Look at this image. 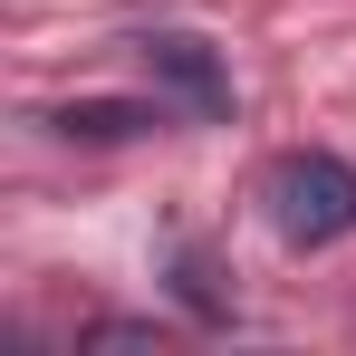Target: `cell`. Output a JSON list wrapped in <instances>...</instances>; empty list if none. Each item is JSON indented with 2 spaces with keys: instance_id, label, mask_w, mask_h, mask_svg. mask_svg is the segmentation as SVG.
Segmentation results:
<instances>
[{
  "instance_id": "6da1fadb",
  "label": "cell",
  "mask_w": 356,
  "mask_h": 356,
  "mask_svg": "<svg viewBox=\"0 0 356 356\" xmlns=\"http://www.w3.org/2000/svg\"><path fill=\"white\" fill-rule=\"evenodd\" d=\"M260 212L289 250H337L356 232V164L327 154V145H298L260 174Z\"/></svg>"
},
{
  "instance_id": "7a4b0ae2",
  "label": "cell",
  "mask_w": 356,
  "mask_h": 356,
  "mask_svg": "<svg viewBox=\"0 0 356 356\" xmlns=\"http://www.w3.org/2000/svg\"><path fill=\"white\" fill-rule=\"evenodd\" d=\"M135 58H145V77L174 97L183 116H202V125H222L241 106V97H232V67L212 58V39H193V29H145Z\"/></svg>"
},
{
  "instance_id": "3957f363",
  "label": "cell",
  "mask_w": 356,
  "mask_h": 356,
  "mask_svg": "<svg viewBox=\"0 0 356 356\" xmlns=\"http://www.w3.org/2000/svg\"><path fill=\"white\" fill-rule=\"evenodd\" d=\"M164 125V97L154 106H135V97H87V106H58L49 135L58 145H135V135H154Z\"/></svg>"
},
{
  "instance_id": "277c9868",
  "label": "cell",
  "mask_w": 356,
  "mask_h": 356,
  "mask_svg": "<svg viewBox=\"0 0 356 356\" xmlns=\"http://www.w3.org/2000/svg\"><path fill=\"white\" fill-rule=\"evenodd\" d=\"M174 289H183V308H193V318L232 327V289H222V270H212V250H202V241H183V250H174Z\"/></svg>"
}]
</instances>
